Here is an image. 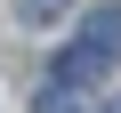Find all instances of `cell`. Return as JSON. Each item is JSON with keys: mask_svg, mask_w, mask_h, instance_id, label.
<instances>
[{"mask_svg": "<svg viewBox=\"0 0 121 113\" xmlns=\"http://www.w3.org/2000/svg\"><path fill=\"white\" fill-rule=\"evenodd\" d=\"M105 73V56L89 48V40H73V48H56V89H89Z\"/></svg>", "mask_w": 121, "mask_h": 113, "instance_id": "1", "label": "cell"}, {"mask_svg": "<svg viewBox=\"0 0 121 113\" xmlns=\"http://www.w3.org/2000/svg\"><path fill=\"white\" fill-rule=\"evenodd\" d=\"M81 40L105 56V65H113V56H121V8H113V0H105V8H89L81 16Z\"/></svg>", "mask_w": 121, "mask_h": 113, "instance_id": "2", "label": "cell"}, {"mask_svg": "<svg viewBox=\"0 0 121 113\" xmlns=\"http://www.w3.org/2000/svg\"><path fill=\"white\" fill-rule=\"evenodd\" d=\"M16 16L24 24H56V16H73V0H16Z\"/></svg>", "mask_w": 121, "mask_h": 113, "instance_id": "3", "label": "cell"}, {"mask_svg": "<svg viewBox=\"0 0 121 113\" xmlns=\"http://www.w3.org/2000/svg\"><path fill=\"white\" fill-rule=\"evenodd\" d=\"M32 113H73V97H65V89H48V97H40Z\"/></svg>", "mask_w": 121, "mask_h": 113, "instance_id": "4", "label": "cell"}]
</instances>
